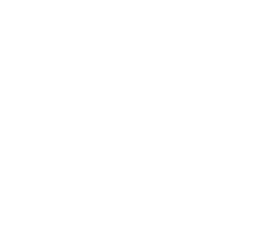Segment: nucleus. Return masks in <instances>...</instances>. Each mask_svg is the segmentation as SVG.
Segmentation results:
<instances>
[]
</instances>
